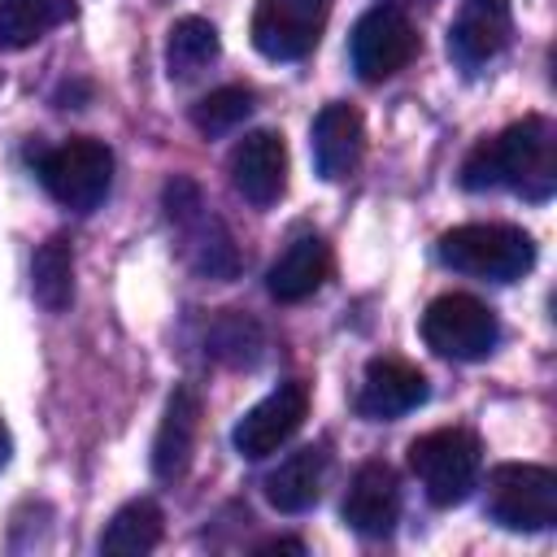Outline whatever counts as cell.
Segmentation results:
<instances>
[{"instance_id": "cell-4", "label": "cell", "mask_w": 557, "mask_h": 557, "mask_svg": "<svg viewBox=\"0 0 557 557\" xmlns=\"http://www.w3.org/2000/svg\"><path fill=\"white\" fill-rule=\"evenodd\" d=\"M409 470L422 483L431 505H440V509L461 505L479 487V470H483L479 435L466 431V426L426 431L409 444Z\"/></svg>"}, {"instance_id": "cell-16", "label": "cell", "mask_w": 557, "mask_h": 557, "mask_svg": "<svg viewBox=\"0 0 557 557\" xmlns=\"http://www.w3.org/2000/svg\"><path fill=\"white\" fill-rule=\"evenodd\" d=\"M196 435H200V396H196V387L178 383L165 400V413H161V426L152 440V474L161 483H178L187 474Z\"/></svg>"}, {"instance_id": "cell-14", "label": "cell", "mask_w": 557, "mask_h": 557, "mask_svg": "<svg viewBox=\"0 0 557 557\" xmlns=\"http://www.w3.org/2000/svg\"><path fill=\"white\" fill-rule=\"evenodd\" d=\"M344 522L357 531V535H387L400 518V479L387 461H366L357 466V474L348 479V492H344V505H339Z\"/></svg>"}, {"instance_id": "cell-11", "label": "cell", "mask_w": 557, "mask_h": 557, "mask_svg": "<svg viewBox=\"0 0 557 557\" xmlns=\"http://www.w3.org/2000/svg\"><path fill=\"white\" fill-rule=\"evenodd\" d=\"M226 165H231L235 191L257 209H270L287 191V148H283V135L274 131H248L231 148Z\"/></svg>"}, {"instance_id": "cell-22", "label": "cell", "mask_w": 557, "mask_h": 557, "mask_svg": "<svg viewBox=\"0 0 557 557\" xmlns=\"http://www.w3.org/2000/svg\"><path fill=\"white\" fill-rule=\"evenodd\" d=\"M30 292H35V300L48 313H61L70 305V296H74V252H70V244L61 235H52L35 252V261H30Z\"/></svg>"}, {"instance_id": "cell-7", "label": "cell", "mask_w": 557, "mask_h": 557, "mask_svg": "<svg viewBox=\"0 0 557 557\" xmlns=\"http://www.w3.org/2000/svg\"><path fill=\"white\" fill-rule=\"evenodd\" d=\"M422 339L431 352L440 357H453V361H483L496 339H500V322L496 313L466 296V292H448V296H435L422 313Z\"/></svg>"}, {"instance_id": "cell-15", "label": "cell", "mask_w": 557, "mask_h": 557, "mask_svg": "<svg viewBox=\"0 0 557 557\" xmlns=\"http://www.w3.org/2000/svg\"><path fill=\"white\" fill-rule=\"evenodd\" d=\"M366 157V122L352 104L335 100L313 117V165L326 183H344L357 174Z\"/></svg>"}, {"instance_id": "cell-1", "label": "cell", "mask_w": 557, "mask_h": 557, "mask_svg": "<svg viewBox=\"0 0 557 557\" xmlns=\"http://www.w3.org/2000/svg\"><path fill=\"white\" fill-rule=\"evenodd\" d=\"M165 222L178 235L183 261L205 278H235L239 274V248L226 231V222L205 205L200 187L191 178H170L161 191Z\"/></svg>"}, {"instance_id": "cell-13", "label": "cell", "mask_w": 557, "mask_h": 557, "mask_svg": "<svg viewBox=\"0 0 557 557\" xmlns=\"http://www.w3.org/2000/svg\"><path fill=\"white\" fill-rule=\"evenodd\" d=\"M426 400V374L400 357H374L357 387V413L366 422H392Z\"/></svg>"}, {"instance_id": "cell-21", "label": "cell", "mask_w": 557, "mask_h": 557, "mask_svg": "<svg viewBox=\"0 0 557 557\" xmlns=\"http://www.w3.org/2000/svg\"><path fill=\"white\" fill-rule=\"evenodd\" d=\"M157 544H161V509H157V500H148V496L126 500V505L109 518V527H104V535H100V553H122V557L152 553Z\"/></svg>"}, {"instance_id": "cell-18", "label": "cell", "mask_w": 557, "mask_h": 557, "mask_svg": "<svg viewBox=\"0 0 557 557\" xmlns=\"http://www.w3.org/2000/svg\"><path fill=\"white\" fill-rule=\"evenodd\" d=\"M326 470H331L326 444L296 448L292 457H283V461L265 474V500H270L278 513H305V509L322 496Z\"/></svg>"}, {"instance_id": "cell-27", "label": "cell", "mask_w": 557, "mask_h": 557, "mask_svg": "<svg viewBox=\"0 0 557 557\" xmlns=\"http://www.w3.org/2000/svg\"><path fill=\"white\" fill-rule=\"evenodd\" d=\"M9 448H13V444H9V426H4V422H0V466H4V461H9Z\"/></svg>"}, {"instance_id": "cell-23", "label": "cell", "mask_w": 557, "mask_h": 557, "mask_svg": "<svg viewBox=\"0 0 557 557\" xmlns=\"http://www.w3.org/2000/svg\"><path fill=\"white\" fill-rule=\"evenodd\" d=\"M209 352L222 361V366H257L261 361V348H265V335L252 318L235 313V309H222L205 335Z\"/></svg>"}, {"instance_id": "cell-9", "label": "cell", "mask_w": 557, "mask_h": 557, "mask_svg": "<svg viewBox=\"0 0 557 557\" xmlns=\"http://www.w3.org/2000/svg\"><path fill=\"white\" fill-rule=\"evenodd\" d=\"M331 17V0H257L252 48L270 61H300L318 48Z\"/></svg>"}, {"instance_id": "cell-20", "label": "cell", "mask_w": 557, "mask_h": 557, "mask_svg": "<svg viewBox=\"0 0 557 557\" xmlns=\"http://www.w3.org/2000/svg\"><path fill=\"white\" fill-rule=\"evenodd\" d=\"M222 52V39H218V26L205 22V17H178L170 26V39H165V70L170 78H196L200 70H209Z\"/></svg>"}, {"instance_id": "cell-6", "label": "cell", "mask_w": 557, "mask_h": 557, "mask_svg": "<svg viewBox=\"0 0 557 557\" xmlns=\"http://www.w3.org/2000/svg\"><path fill=\"white\" fill-rule=\"evenodd\" d=\"M487 513L505 531H548L557 522V474L531 461H505L487 474Z\"/></svg>"}, {"instance_id": "cell-2", "label": "cell", "mask_w": 557, "mask_h": 557, "mask_svg": "<svg viewBox=\"0 0 557 557\" xmlns=\"http://www.w3.org/2000/svg\"><path fill=\"white\" fill-rule=\"evenodd\" d=\"M440 261L457 274H470V278L513 283L535 265V239L522 226L466 222L440 239Z\"/></svg>"}, {"instance_id": "cell-10", "label": "cell", "mask_w": 557, "mask_h": 557, "mask_svg": "<svg viewBox=\"0 0 557 557\" xmlns=\"http://www.w3.org/2000/svg\"><path fill=\"white\" fill-rule=\"evenodd\" d=\"M309 418V383L292 379V383H278L270 396H261L231 431L235 440V453L248 457V461H261L270 453H278Z\"/></svg>"}, {"instance_id": "cell-3", "label": "cell", "mask_w": 557, "mask_h": 557, "mask_svg": "<svg viewBox=\"0 0 557 557\" xmlns=\"http://www.w3.org/2000/svg\"><path fill=\"white\" fill-rule=\"evenodd\" d=\"M487 148H492L496 187H509L531 205H544L557 191V131L548 117L531 113L505 126L496 139H487Z\"/></svg>"}, {"instance_id": "cell-17", "label": "cell", "mask_w": 557, "mask_h": 557, "mask_svg": "<svg viewBox=\"0 0 557 557\" xmlns=\"http://www.w3.org/2000/svg\"><path fill=\"white\" fill-rule=\"evenodd\" d=\"M326 274H331V248H326L322 235L305 231V235H296V239L274 257V265H270V274H265V287H270L274 300L300 305V300H309V296L326 283Z\"/></svg>"}, {"instance_id": "cell-5", "label": "cell", "mask_w": 557, "mask_h": 557, "mask_svg": "<svg viewBox=\"0 0 557 557\" xmlns=\"http://www.w3.org/2000/svg\"><path fill=\"white\" fill-rule=\"evenodd\" d=\"M35 174L57 205L74 213H91L113 187V152L91 135H74L57 148H39Z\"/></svg>"}, {"instance_id": "cell-26", "label": "cell", "mask_w": 557, "mask_h": 557, "mask_svg": "<svg viewBox=\"0 0 557 557\" xmlns=\"http://www.w3.org/2000/svg\"><path fill=\"white\" fill-rule=\"evenodd\" d=\"M261 553H305V544H300V540H274V544H265Z\"/></svg>"}, {"instance_id": "cell-8", "label": "cell", "mask_w": 557, "mask_h": 557, "mask_svg": "<svg viewBox=\"0 0 557 557\" xmlns=\"http://www.w3.org/2000/svg\"><path fill=\"white\" fill-rule=\"evenodd\" d=\"M418 52V30L413 22L396 9V4H374L357 17L352 39H348V57L352 70L366 83H383L392 74H400Z\"/></svg>"}, {"instance_id": "cell-25", "label": "cell", "mask_w": 557, "mask_h": 557, "mask_svg": "<svg viewBox=\"0 0 557 557\" xmlns=\"http://www.w3.org/2000/svg\"><path fill=\"white\" fill-rule=\"evenodd\" d=\"M461 187L466 191H492L496 187V170H492V148L487 139H479L470 148V157L461 161Z\"/></svg>"}, {"instance_id": "cell-24", "label": "cell", "mask_w": 557, "mask_h": 557, "mask_svg": "<svg viewBox=\"0 0 557 557\" xmlns=\"http://www.w3.org/2000/svg\"><path fill=\"white\" fill-rule=\"evenodd\" d=\"M257 109V96L248 91V87H218V91H209V96H200L196 104H191V126L200 131V135H231L248 113Z\"/></svg>"}, {"instance_id": "cell-19", "label": "cell", "mask_w": 557, "mask_h": 557, "mask_svg": "<svg viewBox=\"0 0 557 557\" xmlns=\"http://www.w3.org/2000/svg\"><path fill=\"white\" fill-rule=\"evenodd\" d=\"M74 0H0V48L17 52L74 17Z\"/></svg>"}, {"instance_id": "cell-12", "label": "cell", "mask_w": 557, "mask_h": 557, "mask_svg": "<svg viewBox=\"0 0 557 557\" xmlns=\"http://www.w3.org/2000/svg\"><path fill=\"white\" fill-rule=\"evenodd\" d=\"M509 35H513L509 0H461L457 17L448 26V57L461 70H479L505 52Z\"/></svg>"}]
</instances>
